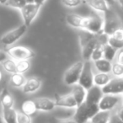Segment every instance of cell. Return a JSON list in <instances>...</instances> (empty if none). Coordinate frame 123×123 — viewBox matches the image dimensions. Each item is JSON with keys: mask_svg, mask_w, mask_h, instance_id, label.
I'll list each match as a JSON object with an SVG mask.
<instances>
[{"mask_svg": "<svg viewBox=\"0 0 123 123\" xmlns=\"http://www.w3.org/2000/svg\"><path fill=\"white\" fill-rule=\"evenodd\" d=\"M79 38L81 47V55L84 61H89L91 58L93 51L100 41L107 43L108 36L105 34L95 35L84 30H79Z\"/></svg>", "mask_w": 123, "mask_h": 123, "instance_id": "6da1fadb", "label": "cell"}, {"mask_svg": "<svg viewBox=\"0 0 123 123\" xmlns=\"http://www.w3.org/2000/svg\"><path fill=\"white\" fill-rule=\"evenodd\" d=\"M99 111V105L88 104L84 102L77 106L74 115V120L77 123H88Z\"/></svg>", "mask_w": 123, "mask_h": 123, "instance_id": "7a4b0ae2", "label": "cell"}, {"mask_svg": "<svg viewBox=\"0 0 123 123\" xmlns=\"http://www.w3.org/2000/svg\"><path fill=\"white\" fill-rule=\"evenodd\" d=\"M122 28L121 21L119 16L115 11L110 8L105 13H104V29L103 33L106 36H111L114 34L115 31Z\"/></svg>", "mask_w": 123, "mask_h": 123, "instance_id": "3957f363", "label": "cell"}, {"mask_svg": "<svg viewBox=\"0 0 123 123\" xmlns=\"http://www.w3.org/2000/svg\"><path fill=\"white\" fill-rule=\"evenodd\" d=\"M83 61H78L65 71L63 75V81L67 85L74 86L79 83L81 73L84 67Z\"/></svg>", "mask_w": 123, "mask_h": 123, "instance_id": "277c9868", "label": "cell"}, {"mask_svg": "<svg viewBox=\"0 0 123 123\" xmlns=\"http://www.w3.org/2000/svg\"><path fill=\"white\" fill-rule=\"evenodd\" d=\"M104 29V18L98 14L85 17L83 30L95 35L103 34Z\"/></svg>", "mask_w": 123, "mask_h": 123, "instance_id": "5b68a950", "label": "cell"}, {"mask_svg": "<svg viewBox=\"0 0 123 123\" xmlns=\"http://www.w3.org/2000/svg\"><path fill=\"white\" fill-rule=\"evenodd\" d=\"M7 54L10 56V58L14 59L16 62L30 60L31 58L34 57L35 56V52L32 50L22 46L9 47V49H7Z\"/></svg>", "mask_w": 123, "mask_h": 123, "instance_id": "8992f818", "label": "cell"}, {"mask_svg": "<svg viewBox=\"0 0 123 123\" xmlns=\"http://www.w3.org/2000/svg\"><path fill=\"white\" fill-rule=\"evenodd\" d=\"M94 73L92 69V63L90 60L84 61L83 70L81 73L80 78L78 84L84 88L85 89H89L94 85Z\"/></svg>", "mask_w": 123, "mask_h": 123, "instance_id": "52a82bcc", "label": "cell"}, {"mask_svg": "<svg viewBox=\"0 0 123 123\" xmlns=\"http://www.w3.org/2000/svg\"><path fill=\"white\" fill-rule=\"evenodd\" d=\"M27 26L25 24H23L22 25L19 26V27L15 28V29L12 30V31H9L6 34H4V36L1 37L0 41L3 45L8 46H11L14 43H15L17 41H19L23 36L26 33L27 31Z\"/></svg>", "mask_w": 123, "mask_h": 123, "instance_id": "ba28073f", "label": "cell"}, {"mask_svg": "<svg viewBox=\"0 0 123 123\" xmlns=\"http://www.w3.org/2000/svg\"><path fill=\"white\" fill-rule=\"evenodd\" d=\"M41 8V5L36 4V3H33V4H26L20 9V13L21 15H22L24 24L27 27H29L33 23V21L35 20Z\"/></svg>", "mask_w": 123, "mask_h": 123, "instance_id": "9c48e42d", "label": "cell"}, {"mask_svg": "<svg viewBox=\"0 0 123 123\" xmlns=\"http://www.w3.org/2000/svg\"><path fill=\"white\" fill-rule=\"evenodd\" d=\"M104 94H116L120 95L123 93V77H116L102 88Z\"/></svg>", "mask_w": 123, "mask_h": 123, "instance_id": "30bf717a", "label": "cell"}, {"mask_svg": "<svg viewBox=\"0 0 123 123\" xmlns=\"http://www.w3.org/2000/svg\"><path fill=\"white\" fill-rule=\"evenodd\" d=\"M121 100V97L116 94H104L99 103V111H111Z\"/></svg>", "mask_w": 123, "mask_h": 123, "instance_id": "8fae6325", "label": "cell"}, {"mask_svg": "<svg viewBox=\"0 0 123 123\" xmlns=\"http://www.w3.org/2000/svg\"><path fill=\"white\" fill-rule=\"evenodd\" d=\"M55 104L56 106L66 109H74L77 108L78 105L75 99L72 94H64V95H56L55 97Z\"/></svg>", "mask_w": 123, "mask_h": 123, "instance_id": "7c38bea8", "label": "cell"}, {"mask_svg": "<svg viewBox=\"0 0 123 123\" xmlns=\"http://www.w3.org/2000/svg\"><path fill=\"white\" fill-rule=\"evenodd\" d=\"M103 95H104V94H103L102 88L96 85H93L90 89L87 90L85 102L88 103V104L99 105Z\"/></svg>", "mask_w": 123, "mask_h": 123, "instance_id": "4fadbf2b", "label": "cell"}, {"mask_svg": "<svg viewBox=\"0 0 123 123\" xmlns=\"http://www.w3.org/2000/svg\"><path fill=\"white\" fill-rule=\"evenodd\" d=\"M42 82L40 79L36 77H32L30 79H26L25 84H24L21 89H22V92L26 94H34L36 91H38L41 87Z\"/></svg>", "mask_w": 123, "mask_h": 123, "instance_id": "5bb4252c", "label": "cell"}, {"mask_svg": "<svg viewBox=\"0 0 123 123\" xmlns=\"http://www.w3.org/2000/svg\"><path fill=\"white\" fill-rule=\"evenodd\" d=\"M36 105L37 107L38 111H53L56 107L55 100L50 99V98L42 97V98H37L34 99Z\"/></svg>", "mask_w": 123, "mask_h": 123, "instance_id": "9a60e30c", "label": "cell"}, {"mask_svg": "<svg viewBox=\"0 0 123 123\" xmlns=\"http://www.w3.org/2000/svg\"><path fill=\"white\" fill-rule=\"evenodd\" d=\"M85 17L77 14H68L66 16V22L71 27L78 30H83Z\"/></svg>", "mask_w": 123, "mask_h": 123, "instance_id": "2e32d148", "label": "cell"}, {"mask_svg": "<svg viewBox=\"0 0 123 123\" xmlns=\"http://www.w3.org/2000/svg\"><path fill=\"white\" fill-rule=\"evenodd\" d=\"M71 94L75 99L78 106L85 102L86 95H87V89H85L80 84H77L75 85H74Z\"/></svg>", "mask_w": 123, "mask_h": 123, "instance_id": "e0dca14e", "label": "cell"}, {"mask_svg": "<svg viewBox=\"0 0 123 123\" xmlns=\"http://www.w3.org/2000/svg\"><path fill=\"white\" fill-rule=\"evenodd\" d=\"M0 104L3 109L13 108L14 105V99L12 94L6 88H3L0 91Z\"/></svg>", "mask_w": 123, "mask_h": 123, "instance_id": "ac0fdd59", "label": "cell"}, {"mask_svg": "<svg viewBox=\"0 0 123 123\" xmlns=\"http://www.w3.org/2000/svg\"><path fill=\"white\" fill-rule=\"evenodd\" d=\"M86 4L94 10L99 13H105L110 9L109 4L105 0H89Z\"/></svg>", "mask_w": 123, "mask_h": 123, "instance_id": "d6986e66", "label": "cell"}, {"mask_svg": "<svg viewBox=\"0 0 123 123\" xmlns=\"http://www.w3.org/2000/svg\"><path fill=\"white\" fill-rule=\"evenodd\" d=\"M37 111V107H36L34 99H27V100H25L21 104L20 111H22L23 113H25V114L28 115L30 116H34Z\"/></svg>", "mask_w": 123, "mask_h": 123, "instance_id": "ffe728a7", "label": "cell"}, {"mask_svg": "<svg viewBox=\"0 0 123 123\" xmlns=\"http://www.w3.org/2000/svg\"><path fill=\"white\" fill-rule=\"evenodd\" d=\"M94 67L99 73H105V74H110L112 68V63L111 62L106 60L105 58H101L99 60L94 62Z\"/></svg>", "mask_w": 123, "mask_h": 123, "instance_id": "44dd1931", "label": "cell"}, {"mask_svg": "<svg viewBox=\"0 0 123 123\" xmlns=\"http://www.w3.org/2000/svg\"><path fill=\"white\" fill-rule=\"evenodd\" d=\"M111 111H99L90 120L91 123H109L111 119Z\"/></svg>", "mask_w": 123, "mask_h": 123, "instance_id": "7402d4cb", "label": "cell"}, {"mask_svg": "<svg viewBox=\"0 0 123 123\" xmlns=\"http://www.w3.org/2000/svg\"><path fill=\"white\" fill-rule=\"evenodd\" d=\"M111 78L109 74L98 73L94 75V85L103 88L111 81Z\"/></svg>", "mask_w": 123, "mask_h": 123, "instance_id": "603a6c76", "label": "cell"}, {"mask_svg": "<svg viewBox=\"0 0 123 123\" xmlns=\"http://www.w3.org/2000/svg\"><path fill=\"white\" fill-rule=\"evenodd\" d=\"M2 116L5 123H17V111L14 108L3 109Z\"/></svg>", "mask_w": 123, "mask_h": 123, "instance_id": "cb8c5ba5", "label": "cell"}, {"mask_svg": "<svg viewBox=\"0 0 123 123\" xmlns=\"http://www.w3.org/2000/svg\"><path fill=\"white\" fill-rule=\"evenodd\" d=\"M26 82V78L23 74L15 73L11 74L10 84L15 88H22Z\"/></svg>", "mask_w": 123, "mask_h": 123, "instance_id": "d4e9b609", "label": "cell"}, {"mask_svg": "<svg viewBox=\"0 0 123 123\" xmlns=\"http://www.w3.org/2000/svg\"><path fill=\"white\" fill-rule=\"evenodd\" d=\"M4 69L9 74H15L17 73V62L12 58H7L2 62Z\"/></svg>", "mask_w": 123, "mask_h": 123, "instance_id": "484cf974", "label": "cell"}, {"mask_svg": "<svg viewBox=\"0 0 123 123\" xmlns=\"http://www.w3.org/2000/svg\"><path fill=\"white\" fill-rule=\"evenodd\" d=\"M105 44H106V42H103L100 41L97 46H95L94 50L93 51L92 55H91L90 60H92L93 62L99 60L101 58H104V46Z\"/></svg>", "mask_w": 123, "mask_h": 123, "instance_id": "4316f807", "label": "cell"}, {"mask_svg": "<svg viewBox=\"0 0 123 123\" xmlns=\"http://www.w3.org/2000/svg\"><path fill=\"white\" fill-rule=\"evenodd\" d=\"M116 53H117V50L116 48L112 47L110 46L108 43L105 44L104 46V58L110 62H112L116 56Z\"/></svg>", "mask_w": 123, "mask_h": 123, "instance_id": "83f0119b", "label": "cell"}, {"mask_svg": "<svg viewBox=\"0 0 123 123\" xmlns=\"http://www.w3.org/2000/svg\"><path fill=\"white\" fill-rule=\"evenodd\" d=\"M30 68H31V62L29 60H23V61L17 62V73L24 74Z\"/></svg>", "mask_w": 123, "mask_h": 123, "instance_id": "f1b7e54d", "label": "cell"}, {"mask_svg": "<svg viewBox=\"0 0 123 123\" xmlns=\"http://www.w3.org/2000/svg\"><path fill=\"white\" fill-rule=\"evenodd\" d=\"M107 43L111 46L112 47L116 48V50H121L123 49V41L121 40H118L116 38L113 37V36H108Z\"/></svg>", "mask_w": 123, "mask_h": 123, "instance_id": "f546056e", "label": "cell"}, {"mask_svg": "<svg viewBox=\"0 0 123 123\" xmlns=\"http://www.w3.org/2000/svg\"><path fill=\"white\" fill-rule=\"evenodd\" d=\"M27 4L25 0H9L6 4V6H9L11 8L18 9L20 10L25 4Z\"/></svg>", "mask_w": 123, "mask_h": 123, "instance_id": "4dcf8cb0", "label": "cell"}, {"mask_svg": "<svg viewBox=\"0 0 123 123\" xmlns=\"http://www.w3.org/2000/svg\"><path fill=\"white\" fill-rule=\"evenodd\" d=\"M111 73L115 77H123V65L121 63H118L117 62L116 63H113Z\"/></svg>", "mask_w": 123, "mask_h": 123, "instance_id": "1f68e13d", "label": "cell"}, {"mask_svg": "<svg viewBox=\"0 0 123 123\" xmlns=\"http://www.w3.org/2000/svg\"><path fill=\"white\" fill-rule=\"evenodd\" d=\"M61 3L65 7L74 9V8H77L81 5L84 3V1L83 0H61Z\"/></svg>", "mask_w": 123, "mask_h": 123, "instance_id": "d6a6232c", "label": "cell"}, {"mask_svg": "<svg viewBox=\"0 0 123 123\" xmlns=\"http://www.w3.org/2000/svg\"><path fill=\"white\" fill-rule=\"evenodd\" d=\"M17 123H31V116L22 111H17Z\"/></svg>", "mask_w": 123, "mask_h": 123, "instance_id": "836d02e7", "label": "cell"}, {"mask_svg": "<svg viewBox=\"0 0 123 123\" xmlns=\"http://www.w3.org/2000/svg\"><path fill=\"white\" fill-rule=\"evenodd\" d=\"M51 123H77L74 119H57L54 118L51 121Z\"/></svg>", "mask_w": 123, "mask_h": 123, "instance_id": "e575fe53", "label": "cell"}, {"mask_svg": "<svg viewBox=\"0 0 123 123\" xmlns=\"http://www.w3.org/2000/svg\"><path fill=\"white\" fill-rule=\"evenodd\" d=\"M111 36H113V37L116 38V39H118V40L123 41V28H121V29L115 31L114 34H113Z\"/></svg>", "mask_w": 123, "mask_h": 123, "instance_id": "d590c367", "label": "cell"}, {"mask_svg": "<svg viewBox=\"0 0 123 123\" xmlns=\"http://www.w3.org/2000/svg\"><path fill=\"white\" fill-rule=\"evenodd\" d=\"M109 123H123V121L121 120L119 117L117 116V115H114V116H111V119H110V122Z\"/></svg>", "mask_w": 123, "mask_h": 123, "instance_id": "8d00e7d4", "label": "cell"}, {"mask_svg": "<svg viewBox=\"0 0 123 123\" xmlns=\"http://www.w3.org/2000/svg\"><path fill=\"white\" fill-rule=\"evenodd\" d=\"M116 62L118 63H121L123 65V49L120 50V51L117 53L116 56Z\"/></svg>", "mask_w": 123, "mask_h": 123, "instance_id": "74e56055", "label": "cell"}, {"mask_svg": "<svg viewBox=\"0 0 123 123\" xmlns=\"http://www.w3.org/2000/svg\"><path fill=\"white\" fill-rule=\"evenodd\" d=\"M8 58V54L7 52L4 51H0V63H2L4 60H6Z\"/></svg>", "mask_w": 123, "mask_h": 123, "instance_id": "f35d334b", "label": "cell"}, {"mask_svg": "<svg viewBox=\"0 0 123 123\" xmlns=\"http://www.w3.org/2000/svg\"><path fill=\"white\" fill-rule=\"evenodd\" d=\"M116 115H117V116L120 119L123 121V105L119 108V110H118L117 112H116Z\"/></svg>", "mask_w": 123, "mask_h": 123, "instance_id": "ab89813d", "label": "cell"}, {"mask_svg": "<svg viewBox=\"0 0 123 123\" xmlns=\"http://www.w3.org/2000/svg\"><path fill=\"white\" fill-rule=\"evenodd\" d=\"M45 2H46V0H35V3L41 6H42L45 4Z\"/></svg>", "mask_w": 123, "mask_h": 123, "instance_id": "60d3db41", "label": "cell"}, {"mask_svg": "<svg viewBox=\"0 0 123 123\" xmlns=\"http://www.w3.org/2000/svg\"><path fill=\"white\" fill-rule=\"evenodd\" d=\"M105 1L109 4V6H113L115 4V2H116V0H105Z\"/></svg>", "mask_w": 123, "mask_h": 123, "instance_id": "b9f144b4", "label": "cell"}, {"mask_svg": "<svg viewBox=\"0 0 123 123\" xmlns=\"http://www.w3.org/2000/svg\"><path fill=\"white\" fill-rule=\"evenodd\" d=\"M8 1H9V0H0V4H4V5H6V4H7Z\"/></svg>", "mask_w": 123, "mask_h": 123, "instance_id": "7bdbcfd3", "label": "cell"}, {"mask_svg": "<svg viewBox=\"0 0 123 123\" xmlns=\"http://www.w3.org/2000/svg\"><path fill=\"white\" fill-rule=\"evenodd\" d=\"M116 1H117L118 4H119L120 5H121V7L123 8V0H116Z\"/></svg>", "mask_w": 123, "mask_h": 123, "instance_id": "ee69618b", "label": "cell"}, {"mask_svg": "<svg viewBox=\"0 0 123 123\" xmlns=\"http://www.w3.org/2000/svg\"><path fill=\"white\" fill-rule=\"evenodd\" d=\"M25 1L27 4H33V3H35V0H25Z\"/></svg>", "mask_w": 123, "mask_h": 123, "instance_id": "f6af8a7d", "label": "cell"}, {"mask_svg": "<svg viewBox=\"0 0 123 123\" xmlns=\"http://www.w3.org/2000/svg\"><path fill=\"white\" fill-rule=\"evenodd\" d=\"M0 123H5L4 121V118H3V116H0Z\"/></svg>", "mask_w": 123, "mask_h": 123, "instance_id": "bcb514c9", "label": "cell"}, {"mask_svg": "<svg viewBox=\"0 0 123 123\" xmlns=\"http://www.w3.org/2000/svg\"><path fill=\"white\" fill-rule=\"evenodd\" d=\"M2 79H3V74H2V72H1V70H0V82L2 81Z\"/></svg>", "mask_w": 123, "mask_h": 123, "instance_id": "7dc6e473", "label": "cell"}, {"mask_svg": "<svg viewBox=\"0 0 123 123\" xmlns=\"http://www.w3.org/2000/svg\"><path fill=\"white\" fill-rule=\"evenodd\" d=\"M121 101H122V103H123V93L121 94Z\"/></svg>", "mask_w": 123, "mask_h": 123, "instance_id": "c3c4849f", "label": "cell"}, {"mask_svg": "<svg viewBox=\"0 0 123 123\" xmlns=\"http://www.w3.org/2000/svg\"><path fill=\"white\" fill-rule=\"evenodd\" d=\"M83 1H84V3H87L88 1H89V0H83Z\"/></svg>", "mask_w": 123, "mask_h": 123, "instance_id": "681fc988", "label": "cell"}, {"mask_svg": "<svg viewBox=\"0 0 123 123\" xmlns=\"http://www.w3.org/2000/svg\"><path fill=\"white\" fill-rule=\"evenodd\" d=\"M88 123H91V122H90V121H89V122H88Z\"/></svg>", "mask_w": 123, "mask_h": 123, "instance_id": "f907efd6", "label": "cell"}, {"mask_svg": "<svg viewBox=\"0 0 123 123\" xmlns=\"http://www.w3.org/2000/svg\"><path fill=\"white\" fill-rule=\"evenodd\" d=\"M1 89H0V91H1Z\"/></svg>", "mask_w": 123, "mask_h": 123, "instance_id": "816d5d0a", "label": "cell"}]
</instances>
